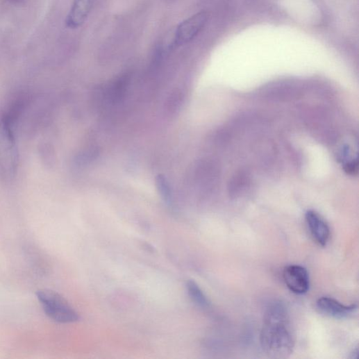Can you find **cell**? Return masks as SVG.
Here are the masks:
<instances>
[{
    "label": "cell",
    "mask_w": 359,
    "mask_h": 359,
    "mask_svg": "<svg viewBox=\"0 0 359 359\" xmlns=\"http://www.w3.org/2000/svg\"><path fill=\"white\" fill-rule=\"evenodd\" d=\"M263 351L273 358L290 356L295 347V334L288 310L281 302L272 303L264 316L260 333Z\"/></svg>",
    "instance_id": "cell-1"
},
{
    "label": "cell",
    "mask_w": 359,
    "mask_h": 359,
    "mask_svg": "<svg viewBox=\"0 0 359 359\" xmlns=\"http://www.w3.org/2000/svg\"><path fill=\"white\" fill-rule=\"evenodd\" d=\"M16 128L0 117V181L12 182L19 166V151Z\"/></svg>",
    "instance_id": "cell-2"
},
{
    "label": "cell",
    "mask_w": 359,
    "mask_h": 359,
    "mask_svg": "<svg viewBox=\"0 0 359 359\" xmlns=\"http://www.w3.org/2000/svg\"><path fill=\"white\" fill-rule=\"evenodd\" d=\"M37 297L46 315L55 322L67 324L79 320L78 313L56 292L47 290H40L37 292Z\"/></svg>",
    "instance_id": "cell-3"
},
{
    "label": "cell",
    "mask_w": 359,
    "mask_h": 359,
    "mask_svg": "<svg viewBox=\"0 0 359 359\" xmlns=\"http://www.w3.org/2000/svg\"><path fill=\"white\" fill-rule=\"evenodd\" d=\"M208 19V14L201 12L183 22L176 31L174 44L181 46L192 41L204 28Z\"/></svg>",
    "instance_id": "cell-4"
},
{
    "label": "cell",
    "mask_w": 359,
    "mask_h": 359,
    "mask_svg": "<svg viewBox=\"0 0 359 359\" xmlns=\"http://www.w3.org/2000/svg\"><path fill=\"white\" fill-rule=\"evenodd\" d=\"M287 287L296 294H306L310 288V276L308 270L301 265H290L283 272Z\"/></svg>",
    "instance_id": "cell-5"
},
{
    "label": "cell",
    "mask_w": 359,
    "mask_h": 359,
    "mask_svg": "<svg viewBox=\"0 0 359 359\" xmlns=\"http://www.w3.org/2000/svg\"><path fill=\"white\" fill-rule=\"evenodd\" d=\"M306 224L314 241L321 247H326L330 240V228L324 219L315 210L306 215Z\"/></svg>",
    "instance_id": "cell-6"
},
{
    "label": "cell",
    "mask_w": 359,
    "mask_h": 359,
    "mask_svg": "<svg viewBox=\"0 0 359 359\" xmlns=\"http://www.w3.org/2000/svg\"><path fill=\"white\" fill-rule=\"evenodd\" d=\"M317 308L327 317L343 319L350 317L357 310V305L345 306L334 299L322 297L317 302Z\"/></svg>",
    "instance_id": "cell-7"
},
{
    "label": "cell",
    "mask_w": 359,
    "mask_h": 359,
    "mask_svg": "<svg viewBox=\"0 0 359 359\" xmlns=\"http://www.w3.org/2000/svg\"><path fill=\"white\" fill-rule=\"evenodd\" d=\"M94 0H75L67 17L65 24L71 29L81 27L87 20Z\"/></svg>",
    "instance_id": "cell-8"
},
{
    "label": "cell",
    "mask_w": 359,
    "mask_h": 359,
    "mask_svg": "<svg viewBox=\"0 0 359 359\" xmlns=\"http://www.w3.org/2000/svg\"><path fill=\"white\" fill-rule=\"evenodd\" d=\"M251 183V176L248 172H238L230 180L228 184L230 194L233 197L240 196L249 187Z\"/></svg>",
    "instance_id": "cell-9"
},
{
    "label": "cell",
    "mask_w": 359,
    "mask_h": 359,
    "mask_svg": "<svg viewBox=\"0 0 359 359\" xmlns=\"http://www.w3.org/2000/svg\"><path fill=\"white\" fill-rule=\"evenodd\" d=\"M186 289L190 298L198 307L203 310L210 308V301L194 281L188 280L186 283Z\"/></svg>",
    "instance_id": "cell-10"
},
{
    "label": "cell",
    "mask_w": 359,
    "mask_h": 359,
    "mask_svg": "<svg viewBox=\"0 0 359 359\" xmlns=\"http://www.w3.org/2000/svg\"><path fill=\"white\" fill-rule=\"evenodd\" d=\"M157 185L160 194L168 206L173 205V195L171 187L165 176L160 175L157 178Z\"/></svg>",
    "instance_id": "cell-11"
},
{
    "label": "cell",
    "mask_w": 359,
    "mask_h": 359,
    "mask_svg": "<svg viewBox=\"0 0 359 359\" xmlns=\"http://www.w3.org/2000/svg\"><path fill=\"white\" fill-rule=\"evenodd\" d=\"M358 165L357 159L352 160L344 165V171L349 174L353 175L358 172Z\"/></svg>",
    "instance_id": "cell-12"
}]
</instances>
